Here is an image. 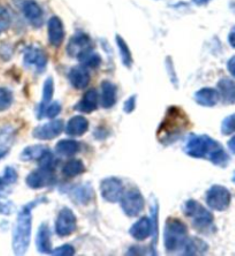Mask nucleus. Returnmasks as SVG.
I'll list each match as a JSON object with an SVG mask.
<instances>
[{
	"label": "nucleus",
	"instance_id": "9d476101",
	"mask_svg": "<svg viewBox=\"0 0 235 256\" xmlns=\"http://www.w3.org/2000/svg\"><path fill=\"white\" fill-rule=\"evenodd\" d=\"M54 182V170L45 168H40L38 170L32 171L26 179V185L32 190H42V188L52 186Z\"/></svg>",
	"mask_w": 235,
	"mask_h": 256
},
{
	"label": "nucleus",
	"instance_id": "a878e982",
	"mask_svg": "<svg viewBox=\"0 0 235 256\" xmlns=\"http://www.w3.org/2000/svg\"><path fill=\"white\" fill-rule=\"evenodd\" d=\"M48 146L43 144H36V146H30L24 149V152H21L20 158L22 162H32V160H40L45 154L48 152Z\"/></svg>",
	"mask_w": 235,
	"mask_h": 256
},
{
	"label": "nucleus",
	"instance_id": "a18cd8bd",
	"mask_svg": "<svg viewBox=\"0 0 235 256\" xmlns=\"http://www.w3.org/2000/svg\"><path fill=\"white\" fill-rule=\"evenodd\" d=\"M210 2L211 0H192V2H194L196 6H206Z\"/></svg>",
	"mask_w": 235,
	"mask_h": 256
},
{
	"label": "nucleus",
	"instance_id": "393cba45",
	"mask_svg": "<svg viewBox=\"0 0 235 256\" xmlns=\"http://www.w3.org/2000/svg\"><path fill=\"white\" fill-rule=\"evenodd\" d=\"M81 146L75 140H62L56 146V152L62 157H73L80 152Z\"/></svg>",
	"mask_w": 235,
	"mask_h": 256
},
{
	"label": "nucleus",
	"instance_id": "6e6552de",
	"mask_svg": "<svg viewBox=\"0 0 235 256\" xmlns=\"http://www.w3.org/2000/svg\"><path fill=\"white\" fill-rule=\"evenodd\" d=\"M78 228V220L73 210L62 208L56 220V233L62 238L73 234Z\"/></svg>",
	"mask_w": 235,
	"mask_h": 256
},
{
	"label": "nucleus",
	"instance_id": "ddd939ff",
	"mask_svg": "<svg viewBox=\"0 0 235 256\" xmlns=\"http://www.w3.org/2000/svg\"><path fill=\"white\" fill-rule=\"evenodd\" d=\"M24 64L26 66L34 67L38 73H42L46 68L48 57L40 48H29L24 54Z\"/></svg>",
	"mask_w": 235,
	"mask_h": 256
},
{
	"label": "nucleus",
	"instance_id": "f8f14e48",
	"mask_svg": "<svg viewBox=\"0 0 235 256\" xmlns=\"http://www.w3.org/2000/svg\"><path fill=\"white\" fill-rule=\"evenodd\" d=\"M64 127L65 126H64L62 120L53 119L50 122L37 126L34 130L32 136L40 141H51L62 133Z\"/></svg>",
	"mask_w": 235,
	"mask_h": 256
},
{
	"label": "nucleus",
	"instance_id": "5701e85b",
	"mask_svg": "<svg viewBox=\"0 0 235 256\" xmlns=\"http://www.w3.org/2000/svg\"><path fill=\"white\" fill-rule=\"evenodd\" d=\"M208 250H209V246L198 238H194V236H189L184 246L181 250V254L182 255H202L206 254Z\"/></svg>",
	"mask_w": 235,
	"mask_h": 256
},
{
	"label": "nucleus",
	"instance_id": "cd10ccee",
	"mask_svg": "<svg viewBox=\"0 0 235 256\" xmlns=\"http://www.w3.org/2000/svg\"><path fill=\"white\" fill-rule=\"evenodd\" d=\"M86 172V166L83 164L82 160H70L64 165L62 168V174L66 178H75L83 174Z\"/></svg>",
	"mask_w": 235,
	"mask_h": 256
},
{
	"label": "nucleus",
	"instance_id": "20e7f679",
	"mask_svg": "<svg viewBox=\"0 0 235 256\" xmlns=\"http://www.w3.org/2000/svg\"><path fill=\"white\" fill-rule=\"evenodd\" d=\"M189 238L188 228L182 220L170 217L166 220L164 231V242L166 252L170 254L182 250L186 242Z\"/></svg>",
	"mask_w": 235,
	"mask_h": 256
},
{
	"label": "nucleus",
	"instance_id": "7ed1b4c3",
	"mask_svg": "<svg viewBox=\"0 0 235 256\" xmlns=\"http://www.w3.org/2000/svg\"><path fill=\"white\" fill-rule=\"evenodd\" d=\"M46 202V198H37L35 201L22 206L18 214L16 223L13 230L12 247L15 255H24L29 250L32 233V210L40 203Z\"/></svg>",
	"mask_w": 235,
	"mask_h": 256
},
{
	"label": "nucleus",
	"instance_id": "09e8293b",
	"mask_svg": "<svg viewBox=\"0 0 235 256\" xmlns=\"http://www.w3.org/2000/svg\"><path fill=\"white\" fill-rule=\"evenodd\" d=\"M233 182L235 184V172H234V176H233Z\"/></svg>",
	"mask_w": 235,
	"mask_h": 256
},
{
	"label": "nucleus",
	"instance_id": "b1692460",
	"mask_svg": "<svg viewBox=\"0 0 235 256\" xmlns=\"http://www.w3.org/2000/svg\"><path fill=\"white\" fill-rule=\"evenodd\" d=\"M220 98L226 104H235V82L230 78H222L218 84Z\"/></svg>",
	"mask_w": 235,
	"mask_h": 256
},
{
	"label": "nucleus",
	"instance_id": "c9c22d12",
	"mask_svg": "<svg viewBox=\"0 0 235 256\" xmlns=\"http://www.w3.org/2000/svg\"><path fill=\"white\" fill-rule=\"evenodd\" d=\"M14 138V130L12 127H0V146H6L12 142Z\"/></svg>",
	"mask_w": 235,
	"mask_h": 256
},
{
	"label": "nucleus",
	"instance_id": "f03ea898",
	"mask_svg": "<svg viewBox=\"0 0 235 256\" xmlns=\"http://www.w3.org/2000/svg\"><path fill=\"white\" fill-rule=\"evenodd\" d=\"M190 127V119L182 108L170 106L158 128L157 138L162 144H172L182 138Z\"/></svg>",
	"mask_w": 235,
	"mask_h": 256
},
{
	"label": "nucleus",
	"instance_id": "473e14b6",
	"mask_svg": "<svg viewBox=\"0 0 235 256\" xmlns=\"http://www.w3.org/2000/svg\"><path fill=\"white\" fill-rule=\"evenodd\" d=\"M62 106L59 102H51L50 104L45 108V110L43 111V114H42V118H48V119H56L60 114H62Z\"/></svg>",
	"mask_w": 235,
	"mask_h": 256
},
{
	"label": "nucleus",
	"instance_id": "79ce46f5",
	"mask_svg": "<svg viewBox=\"0 0 235 256\" xmlns=\"http://www.w3.org/2000/svg\"><path fill=\"white\" fill-rule=\"evenodd\" d=\"M227 68H228V72L230 73V75L235 78V57L230 58L228 64H227Z\"/></svg>",
	"mask_w": 235,
	"mask_h": 256
},
{
	"label": "nucleus",
	"instance_id": "f704fd0d",
	"mask_svg": "<svg viewBox=\"0 0 235 256\" xmlns=\"http://www.w3.org/2000/svg\"><path fill=\"white\" fill-rule=\"evenodd\" d=\"M12 24V18L5 7L0 6V35L10 29Z\"/></svg>",
	"mask_w": 235,
	"mask_h": 256
},
{
	"label": "nucleus",
	"instance_id": "58836bf2",
	"mask_svg": "<svg viewBox=\"0 0 235 256\" xmlns=\"http://www.w3.org/2000/svg\"><path fill=\"white\" fill-rule=\"evenodd\" d=\"M75 254V250L73 246H70V244H64L62 247H58L56 248V250H52V254L51 255H54V256H72Z\"/></svg>",
	"mask_w": 235,
	"mask_h": 256
},
{
	"label": "nucleus",
	"instance_id": "a19ab883",
	"mask_svg": "<svg viewBox=\"0 0 235 256\" xmlns=\"http://www.w3.org/2000/svg\"><path fill=\"white\" fill-rule=\"evenodd\" d=\"M136 100H138V96L132 95L128 98L126 102H124V111L126 114H130L135 111L136 108Z\"/></svg>",
	"mask_w": 235,
	"mask_h": 256
},
{
	"label": "nucleus",
	"instance_id": "7c9ffc66",
	"mask_svg": "<svg viewBox=\"0 0 235 256\" xmlns=\"http://www.w3.org/2000/svg\"><path fill=\"white\" fill-rule=\"evenodd\" d=\"M80 62H82V66H84L86 68H98L102 64V58L100 54H94V52L90 51L88 54H86L84 56H82L80 58Z\"/></svg>",
	"mask_w": 235,
	"mask_h": 256
},
{
	"label": "nucleus",
	"instance_id": "37998d69",
	"mask_svg": "<svg viewBox=\"0 0 235 256\" xmlns=\"http://www.w3.org/2000/svg\"><path fill=\"white\" fill-rule=\"evenodd\" d=\"M7 184L5 182V180H4V178L2 176H0V198L2 196V194H4V192L6 190V188H7Z\"/></svg>",
	"mask_w": 235,
	"mask_h": 256
},
{
	"label": "nucleus",
	"instance_id": "0eeeda50",
	"mask_svg": "<svg viewBox=\"0 0 235 256\" xmlns=\"http://www.w3.org/2000/svg\"><path fill=\"white\" fill-rule=\"evenodd\" d=\"M121 208L128 217H138L143 212L146 208V200L141 192L136 188H132L128 192H124L120 200Z\"/></svg>",
	"mask_w": 235,
	"mask_h": 256
},
{
	"label": "nucleus",
	"instance_id": "dca6fc26",
	"mask_svg": "<svg viewBox=\"0 0 235 256\" xmlns=\"http://www.w3.org/2000/svg\"><path fill=\"white\" fill-rule=\"evenodd\" d=\"M68 80L73 88L83 90L90 84V74L84 66H75L68 72Z\"/></svg>",
	"mask_w": 235,
	"mask_h": 256
},
{
	"label": "nucleus",
	"instance_id": "ea45409f",
	"mask_svg": "<svg viewBox=\"0 0 235 256\" xmlns=\"http://www.w3.org/2000/svg\"><path fill=\"white\" fill-rule=\"evenodd\" d=\"M13 212H14L13 203L10 201H7V200L0 198V214H4V216H10V214Z\"/></svg>",
	"mask_w": 235,
	"mask_h": 256
},
{
	"label": "nucleus",
	"instance_id": "4c0bfd02",
	"mask_svg": "<svg viewBox=\"0 0 235 256\" xmlns=\"http://www.w3.org/2000/svg\"><path fill=\"white\" fill-rule=\"evenodd\" d=\"M18 172L15 171V168L8 166V168H6L2 178H4V180H5V182L7 184V185L10 186V185H14V184L18 182Z\"/></svg>",
	"mask_w": 235,
	"mask_h": 256
},
{
	"label": "nucleus",
	"instance_id": "412c9836",
	"mask_svg": "<svg viewBox=\"0 0 235 256\" xmlns=\"http://www.w3.org/2000/svg\"><path fill=\"white\" fill-rule=\"evenodd\" d=\"M89 130V122L88 119L82 116H75L70 119L66 126V133L70 136H82Z\"/></svg>",
	"mask_w": 235,
	"mask_h": 256
},
{
	"label": "nucleus",
	"instance_id": "423d86ee",
	"mask_svg": "<svg viewBox=\"0 0 235 256\" xmlns=\"http://www.w3.org/2000/svg\"><path fill=\"white\" fill-rule=\"evenodd\" d=\"M232 202V195L226 187L220 185L212 186L206 192V204L214 212H226Z\"/></svg>",
	"mask_w": 235,
	"mask_h": 256
},
{
	"label": "nucleus",
	"instance_id": "c03bdc74",
	"mask_svg": "<svg viewBox=\"0 0 235 256\" xmlns=\"http://www.w3.org/2000/svg\"><path fill=\"white\" fill-rule=\"evenodd\" d=\"M228 42L230 44V46L235 48V27L232 29V32H230V34Z\"/></svg>",
	"mask_w": 235,
	"mask_h": 256
},
{
	"label": "nucleus",
	"instance_id": "bb28decb",
	"mask_svg": "<svg viewBox=\"0 0 235 256\" xmlns=\"http://www.w3.org/2000/svg\"><path fill=\"white\" fill-rule=\"evenodd\" d=\"M53 95H54V81H53L52 78H48L46 81L44 82V86H43V98H42V102L40 104V108H38V119L42 118V114H43V111L45 110V108L48 106V104L52 102Z\"/></svg>",
	"mask_w": 235,
	"mask_h": 256
},
{
	"label": "nucleus",
	"instance_id": "2f4dec72",
	"mask_svg": "<svg viewBox=\"0 0 235 256\" xmlns=\"http://www.w3.org/2000/svg\"><path fill=\"white\" fill-rule=\"evenodd\" d=\"M13 94L6 88H0V112H5L13 105Z\"/></svg>",
	"mask_w": 235,
	"mask_h": 256
},
{
	"label": "nucleus",
	"instance_id": "f3484780",
	"mask_svg": "<svg viewBox=\"0 0 235 256\" xmlns=\"http://www.w3.org/2000/svg\"><path fill=\"white\" fill-rule=\"evenodd\" d=\"M132 238L136 242H146L152 236V225L151 220L148 217H142L132 225L130 230Z\"/></svg>",
	"mask_w": 235,
	"mask_h": 256
},
{
	"label": "nucleus",
	"instance_id": "f257e3e1",
	"mask_svg": "<svg viewBox=\"0 0 235 256\" xmlns=\"http://www.w3.org/2000/svg\"><path fill=\"white\" fill-rule=\"evenodd\" d=\"M184 152L195 160H206L216 166L225 168L230 157L224 146L208 135H190L184 144Z\"/></svg>",
	"mask_w": 235,
	"mask_h": 256
},
{
	"label": "nucleus",
	"instance_id": "9b49d317",
	"mask_svg": "<svg viewBox=\"0 0 235 256\" xmlns=\"http://www.w3.org/2000/svg\"><path fill=\"white\" fill-rule=\"evenodd\" d=\"M92 38L84 32H78L72 37L67 46V54L73 58L80 59L82 56L92 51Z\"/></svg>",
	"mask_w": 235,
	"mask_h": 256
},
{
	"label": "nucleus",
	"instance_id": "49530a36",
	"mask_svg": "<svg viewBox=\"0 0 235 256\" xmlns=\"http://www.w3.org/2000/svg\"><path fill=\"white\" fill-rule=\"evenodd\" d=\"M228 148L230 152H232L234 155H235V136H233L232 138H230V142H228Z\"/></svg>",
	"mask_w": 235,
	"mask_h": 256
},
{
	"label": "nucleus",
	"instance_id": "39448f33",
	"mask_svg": "<svg viewBox=\"0 0 235 256\" xmlns=\"http://www.w3.org/2000/svg\"><path fill=\"white\" fill-rule=\"evenodd\" d=\"M182 212L188 218H190L194 228L200 232H211L214 228V218L206 206H203L196 200H188L182 206Z\"/></svg>",
	"mask_w": 235,
	"mask_h": 256
},
{
	"label": "nucleus",
	"instance_id": "a211bd4d",
	"mask_svg": "<svg viewBox=\"0 0 235 256\" xmlns=\"http://www.w3.org/2000/svg\"><path fill=\"white\" fill-rule=\"evenodd\" d=\"M48 40L53 46L59 48L65 40V27L58 16H53L48 21Z\"/></svg>",
	"mask_w": 235,
	"mask_h": 256
},
{
	"label": "nucleus",
	"instance_id": "2eb2a0df",
	"mask_svg": "<svg viewBox=\"0 0 235 256\" xmlns=\"http://www.w3.org/2000/svg\"><path fill=\"white\" fill-rule=\"evenodd\" d=\"M100 106V94L96 89H90L83 96V98L75 105V110L80 114H90Z\"/></svg>",
	"mask_w": 235,
	"mask_h": 256
},
{
	"label": "nucleus",
	"instance_id": "c85d7f7f",
	"mask_svg": "<svg viewBox=\"0 0 235 256\" xmlns=\"http://www.w3.org/2000/svg\"><path fill=\"white\" fill-rule=\"evenodd\" d=\"M72 196L80 204H88V203L92 201V198L94 196V192L92 185H80L78 186L72 193Z\"/></svg>",
	"mask_w": 235,
	"mask_h": 256
},
{
	"label": "nucleus",
	"instance_id": "1a4fd4ad",
	"mask_svg": "<svg viewBox=\"0 0 235 256\" xmlns=\"http://www.w3.org/2000/svg\"><path fill=\"white\" fill-rule=\"evenodd\" d=\"M124 193V184L116 176H110L102 180L100 182V195L106 202L118 203Z\"/></svg>",
	"mask_w": 235,
	"mask_h": 256
},
{
	"label": "nucleus",
	"instance_id": "de8ad7c7",
	"mask_svg": "<svg viewBox=\"0 0 235 256\" xmlns=\"http://www.w3.org/2000/svg\"><path fill=\"white\" fill-rule=\"evenodd\" d=\"M7 155H8V150H7V149H0V160L5 158Z\"/></svg>",
	"mask_w": 235,
	"mask_h": 256
},
{
	"label": "nucleus",
	"instance_id": "6ab92c4d",
	"mask_svg": "<svg viewBox=\"0 0 235 256\" xmlns=\"http://www.w3.org/2000/svg\"><path fill=\"white\" fill-rule=\"evenodd\" d=\"M195 102L200 106L214 108L220 100V94L212 88H203L195 94Z\"/></svg>",
	"mask_w": 235,
	"mask_h": 256
},
{
	"label": "nucleus",
	"instance_id": "4468645a",
	"mask_svg": "<svg viewBox=\"0 0 235 256\" xmlns=\"http://www.w3.org/2000/svg\"><path fill=\"white\" fill-rule=\"evenodd\" d=\"M22 12L32 26L35 28H40L44 24V13L42 7L34 0H28L22 6Z\"/></svg>",
	"mask_w": 235,
	"mask_h": 256
},
{
	"label": "nucleus",
	"instance_id": "72a5a7b5",
	"mask_svg": "<svg viewBox=\"0 0 235 256\" xmlns=\"http://www.w3.org/2000/svg\"><path fill=\"white\" fill-rule=\"evenodd\" d=\"M151 225H152V236H154V246H157L158 242V232H159V225H158V204L157 202L154 203L152 198V206H151Z\"/></svg>",
	"mask_w": 235,
	"mask_h": 256
},
{
	"label": "nucleus",
	"instance_id": "e433bc0d",
	"mask_svg": "<svg viewBox=\"0 0 235 256\" xmlns=\"http://www.w3.org/2000/svg\"><path fill=\"white\" fill-rule=\"evenodd\" d=\"M222 135H230L235 133V114L227 116L224 120L222 125Z\"/></svg>",
	"mask_w": 235,
	"mask_h": 256
},
{
	"label": "nucleus",
	"instance_id": "4be33fe9",
	"mask_svg": "<svg viewBox=\"0 0 235 256\" xmlns=\"http://www.w3.org/2000/svg\"><path fill=\"white\" fill-rule=\"evenodd\" d=\"M118 100V88L114 84L110 81H104L102 84L100 104L104 108H112Z\"/></svg>",
	"mask_w": 235,
	"mask_h": 256
},
{
	"label": "nucleus",
	"instance_id": "aec40b11",
	"mask_svg": "<svg viewBox=\"0 0 235 256\" xmlns=\"http://www.w3.org/2000/svg\"><path fill=\"white\" fill-rule=\"evenodd\" d=\"M36 246L40 254H52V244H51V230L48 228V223H43L38 228L36 236Z\"/></svg>",
	"mask_w": 235,
	"mask_h": 256
},
{
	"label": "nucleus",
	"instance_id": "c756f323",
	"mask_svg": "<svg viewBox=\"0 0 235 256\" xmlns=\"http://www.w3.org/2000/svg\"><path fill=\"white\" fill-rule=\"evenodd\" d=\"M116 42L118 45V48H119L122 64L127 67V68H132V65H134V59H132V54L128 44L124 42V40L120 35L116 36Z\"/></svg>",
	"mask_w": 235,
	"mask_h": 256
}]
</instances>
